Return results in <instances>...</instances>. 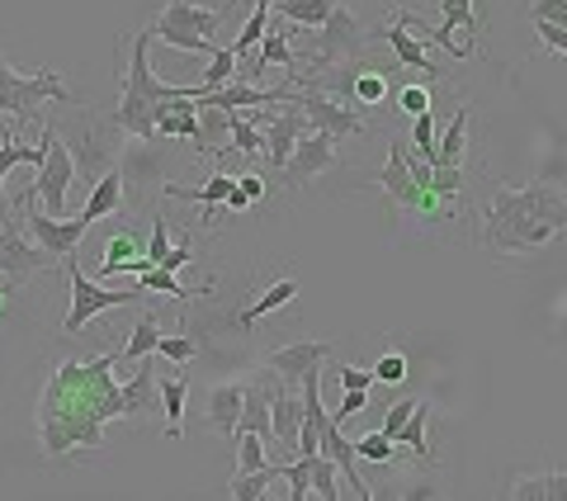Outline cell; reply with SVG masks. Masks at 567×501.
<instances>
[{"label": "cell", "instance_id": "40", "mask_svg": "<svg viewBox=\"0 0 567 501\" xmlns=\"http://www.w3.org/2000/svg\"><path fill=\"white\" fill-rule=\"evenodd\" d=\"M435 142H440L435 119H431V110H425V114L412 119V147H416V156L425 161V166H435Z\"/></svg>", "mask_w": 567, "mask_h": 501}, {"label": "cell", "instance_id": "39", "mask_svg": "<svg viewBox=\"0 0 567 501\" xmlns=\"http://www.w3.org/2000/svg\"><path fill=\"white\" fill-rule=\"evenodd\" d=\"M265 436H256V431H237V473H256V469H265Z\"/></svg>", "mask_w": 567, "mask_h": 501}, {"label": "cell", "instance_id": "26", "mask_svg": "<svg viewBox=\"0 0 567 501\" xmlns=\"http://www.w3.org/2000/svg\"><path fill=\"white\" fill-rule=\"evenodd\" d=\"M237 431H256V436H270V384H246V398H241V421Z\"/></svg>", "mask_w": 567, "mask_h": 501}, {"label": "cell", "instance_id": "45", "mask_svg": "<svg viewBox=\"0 0 567 501\" xmlns=\"http://www.w3.org/2000/svg\"><path fill=\"white\" fill-rule=\"evenodd\" d=\"M142 250H147V260H152V265H162V260H166V250H171V232H166V218H162V213L152 218V237H147V246H142Z\"/></svg>", "mask_w": 567, "mask_h": 501}, {"label": "cell", "instance_id": "31", "mask_svg": "<svg viewBox=\"0 0 567 501\" xmlns=\"http://www.w3.org/2000/svg\"><path fill=\"white\" fill-rule=\"evenodd\" d=\"M511 497H520V501H567V473H539V478H525L511 488Z\"/></svg>", "mask_w": 567, "mask_h": 501}, {"label": "cell", "instance_id": "46", "mask_svg": "<svg viewBox=\"0 0 567 501\" xmlns=\"http://www.w3.org/2000/svg\"><path fill=\"white\" fill-rule=\"evenodd\" d=\"M374 379L379 384H402L406 379V355H398V350H388L383 360L374 365Z\"/></svg>", "mask_w": 567, "mask_h": 501}, {"label": "cell", "instance_id": "20", "mask_svg": "<svg viewBox=\"0 0 567 501\" xmlns=\"http://www.w3.org/2000/svg\"><path fill=\"white\" fill-rule=\"evenodd\" d=\"M233 185H237V175H233V171H213L199 190L166 185V194H171V200H185V204H204V223H213V218H218V204L227 200V194H233Z\"/></svg>", "mask_w": 567, "mask_h": 501}, {"label": "cell", "instance_id": "30", "mask_svg": "<svg viewBox=\"0 0 567 501\" xmlns=\"http://www.w3.org/2000/svg\"><path fill=\"white\" fill-rule=\"evenodd\" d=\"M275 14L289 24H303V29H322L331 14V0H279Z\"/></svg>", "mask_w": 567, "mask_h": 501}, {"label": "cell", "instance_id": "36", "mask_svg": "<svg viewBox=\"0 0 567 501\" xmlns=\"http://www.w3.org/2000/svg\"><path fill=\"white\" fill-rule=\"evenodd\" d=\"M233 152H241V156L265 152V133L256 129V119H246V110H233Z\"/></svg>", "mask_w": 567, "mask_h": 501}, {"label": "cell", "instance_id": "34", "mask_svg": "<svg viewBox=\"0 0 567 501\" xmlns=\"http://www.w3.org/2000/svg\"><path fill=\"white\" fill-rule=\"evenodd\" d=\"M137 284L147 294H166V298H181V303H189V294H199V289H185V284H175V270H162V265H147V270L137 275Z\"/></svg>", "mask_w": 567, "mask_h": 501}, {"label": "cell", "instance_id": "55", "mask_svg": "<svg viewBox=\"0 0 567 501\" xmlns=\"http://www.w3.org/2000/svg\"><path fill=\"white\" fill-rule=\"evenodd\" d=\"M14 289H20V279H14V275H6V270H0V313H6V303L14 298Z\"/></svg>", "mask_w": 567, "mask_h": 501}, {"label": "cell", "instance_id": "12", "mask_svg": "<svg viewBox=\"0 0 567 501\" xmlns=\"http://www.w3.org/2000/svg\"><path fill=\"white\" fill-rule=\"evenodd\" d=\"M24 223H29V237L39 242L43 250H52L58 260L76 256V250H81V237L91 232V223H85V218H71V223H66V218H52V213H39V208H33Z\"/></svg>", "mask_w": 567, "mask_h": 501}, {"label": "cell", "instance_id": "2", "mask_svg": "<svg viewBox=\"0 0 567 501\" xmlns=\"http://www.w3.org/2000/svg\"><path fill=\"white\" fill-rule=\"evenodd\" d=\"M567 227V194L554 185H496L483 208V246L496 256H535Z\"/></svg>", "mask_w": 567, "mask_h": 501}, {"label": "cell", "instance_id": "41", "mask_svg": "<svg viewBox=\"0 0 567 501\" xmlns=\"http://www.w3.org/2000/svg\"><path fill=\"white\" fill-rule=\"evenodd\" d=\"M279 478L289 482V501L312 497V469H308V459H298V463H279Z\"/></svg>", "mask_w": 567, "mask_h": 501}, {"label": "cell", "instance_id": "22", "mask_svg": "<svg viewBox=\"0 0 567 501\" xmlns=\"http://www.w3.org/2000/svg\"><path fill=\"white\" fill-rule=\"evenodd\" d=\"M379 39L388 43V48H393V58L402 62V67H421L425 71V76H440V62H431V58H425V43L416 39V33L412 29H406V24H388L383 33H379Z\"/></svg>", "mask_w": 567, "mask_h": 501}, {"label": "cell", "instance_id": "28", "mask_svg": "<svg viewBox=\"0 0 567 501\" xmlns=\"http://www.w3.org/2000/svg\"><path fill=\"white\" fill-rule=\"evenodd\" d=\"M425 426H431V402H416V411L402 421V431H398V444H406L421 463H435V450H431V440H425Z\"/></svg>", "mask_w": 567, "mask_h": 501}, {"label": "cell", "instance_id": "56", "mask_svg": "<svg viewBox=\"0 0 567 501\" xmlns=\"http://www.w3.org/2000/svg\"><path fill=\"white\" fill-rule=\"evenodd\" d=\"M265 6H270V10H275V6H279V0H265Z\"/></svg>", "mask_w": 567, "mask_h": 501}, {"label": "cell", "instance_id": "21", "mask_svg": "<svg viewBox=\"0 0 567 501\" xmlns=\"http://www.w3.org/2000/svg\"><path fill=\"white\" fill-rule=\"evenodd\" d=\"M468 104H458L454 119H450V129L440 133L435 142V166L440 171H464V152H468Z\"/></svg>", "mask_w": 567, "mask_h": 501}, {"label": "cell", "instance_id": "42", "mask_svg": "<svg viewBox=\"0 0 567 501\" xmlns=\"http://www.w3.org/2000/svg\"><path fill=\"white\" fill-rule=\"evenodd\" d=\"M350 444H354V454H360V459H374V463H388V459H393V450H398V440H388L383 431H369V436L350 440Z\"/></svg>", "mask_w": 567, "mask_h": 501}, {"label": "cell", "instance_id": "49", "mask_svg": "<svg viewBox=\"0 0 567 501\" xmlns=\"http://www.w3.org/2000/svg\"><path fill=\"white\" fill-rule=\"evenodd\" d=\"M535 33L544 39L548 52H558V58H567V24H548V20H535Z\"/></svg>", "mask_w": 567, "mask_h": 501}, {"label": "cell", "instance_id": "11", "mask_svg": "<svg viewBox=\"0 0 567 501\" xmlns=\"http://www.w3.org/2000/svg\"><path fill=\"white\" fill-rule=\"evenodd\" d=\"M52 265H62L52 250H43L39 242H24L14 223H0V270L14 275V279H29L39 270H52Z\"/></svg>", "mask_w": 567, "mask_h": 501}, {"label": "cell", "instance_id": "24", "mask_svg": "<svg viewBox=\"0 0 567 501\" xmlns=\"http://www.w3.org/2000/svg\"><path fill=\"white\" fill-rule=\"evenodd\" d=\"M156 402V374H152V355L137 360V379L123 384V417H142Z\"/></svg>", "mask_w": 567, "mask_h": 501}, {"label": "cell", "instance_id": "6", "mask_svg": "<svg viewBox=\"0 0 567 501\" xmlns=\"http://www.w3.org/2000/svg\"><path fill=\"white\" fill-rule=\"evenodd\" d=\"M62 270H66V284H71V308H66V321H62V331H66V336L85 331L100 313H110V308H123V303H142V298H147V289H142V284H128V289H104V279L81 275L76 256H66V260H62Z\"/></svg>", "mask_w": 567, "mask_h": 501}, {"label": "cell", "instance_id": "7", "mask_svg": "<svg viewBox=\"0 0 567 501\" xmlns=\"http://www.w3.org/2000/svg\"><path fill=\"white\" fill-rule=\"evenodd\" d=\"M218 24H223L218 10L194 6V0H166V10L156 14V24H152V39L171 43L175 52H199V58H208L213 52V29Z\"/></svg>", "mask_w": 567, "mask_h": 501}, {"label": "cell", "instance_id": "38", "mask_svg": "<svg viewBox=\"0 0 567 501\" xmlns=\"http://www.w3.org/2000/svg\"><path fill=\"white\" fill-rule=\"evenodd\" d=\"M350 95L360 100V104H383V95H388V81H383V71H369V67H360L350 76Z\"/></svg>", "mask_w": 567, "mask_h": 501}, {"label": "cell", "instance_id": "10", "mask_svg": "<svg viewBox=\"0 0 567 501\" xmlns=\"http://www.w3.org/2000/svg\"><path fill=\"white\" fill-rule=\"evenodd\" d=\"M379 185L393 194V204L398 208H412V213H440L450 200H440L435 190H425V185H416V175H412V166H406V152H402V142H393L388 147V166L379 171Z\"/></svg>", "mask_w": 567, "mask_h": 501}, {"label": "cell", "instance_id": "50", "mask_svg": "<svg viewBox=\"0 0 567 501\" xmlns=\"http://www.w3.org/2000/svg\"><path fill=\"white\" fill-rule=\"evenodd\" d=\"M369 392H374V388H346V398H341V407H336L331 417H336V421H350L354 411L369 407Z\"/></svg>", "mask_w": 567, "mask_h": 501}, {"label": "cell", "instance_id": "25", "mask_svg": "<svg viewBox=\"0 0 567 501\" xmlns=\"http://www.w3.org/2000/svg\"><path fill=\"white\" fill-rule=\"evenodd\" d=\"M156 398L166 407V440L185 436V398H189V379H156Z\"/></svg>", "mask_w": 567, "mask_h": 501}, {"label": "cell", "instance_id": "37", "mask_svg": "<svg viewBox=\"0 0 567 501\" xmlns=\"http://www.w3.org/2000/svg\"><path fill=\"white\" fill-rule=\"evenodd\" d=\"M265 24H270V6H265V0H251V20H246L241 39L233 43L237 58H246V52H256V48H260V39H265Z\"/></svg>", "mask_w": 567, "mask_h": 501}, {"label": "cell", "instance_id": "47", "mask_svg": "<svg viewBox=\"0 0 567 501\" xmlns=\"http://www.w3.org/2000/svg\"><path fill=\"white\" fill-rule=\"evenodd\" d=\"M398 104H402L406 119H416V114L431 110V91H425V85H406V91H398Z\"/></svg>", "mask_w": 567, "mask_h": 501}, {"label": "cell", "instance_id": "53", "mask_svg": "<svg viewBox=\"0 0 567 501\" xmlns=\"http://www.w3.org/2000/svg\"><path fill=\"white\" fill-rule=\"evenodd\" d=\"M194 260V246H189V237L181 242V246H171L166 250V260H162V270H185V265Z\"/></svg>", "mask_w": 567, "mask_h": 501}, {"label": "cell", "instance_id": "17", "mask_svg": "<svg viewBox=\"0 0 567 501\" xmlns=\"http://www.w3.org/2000/svg\"><path fill=\"white\" fill-rule=\"evenodd\" d=\"M331 166H336V137L308 129L303 137H298V147H293V156H289V166L284 171H289V181H312V175H322Z\"/></svg>", "mask_w": 567, "mask_h": 501}, {"label": "cell", "instance_id": "1", "mask_svg": "<svg viewBox=\"0 0 567 501\" xmlns=\"http://www.w3.org/2000/svg\"><path fill=\"white\" fill-rule=\"evenodd\" d=\"M110 421H123V384L114 379L110 355L62 360L48 374L39 398V440L48 459L100 450Z\"/></svg>", "mask_w": 567, "mask_h": 501}, {"label": "cell", "instance_id": "44", "mask_svg": "<svg viewBox=\"0 0 567 501\" xmlns=\"http://www.w3.org/2000/svg\"><path fill=\"white\" fill-rule=\"evenodd\" d=\"M156 355H162V360H175V365H189V360H194V341H189V336H166V331H162V341H156Z\"/></svg>", "mask_w": 567, "mask_h": 501}, {"label": "cell", "instance_id": "16", "mask_svg": "<svg viewBox=\"0 0 567 501\" xmlns=\"http://www.w3.org/2000/svg\"><path fill=\"white\" fill-rule=\"evenodd\" d=\"M327 360H331V341H293V346H279L265 355V369L279 374L284 384H298L308 369L327 365Z\"/></svg>", "mask_w": 567, "mask_h": 501}, {"label": "cell", "instance_id": "13", "mask_svg": "<svg viewBox=\"0 0 567 501\" xmlns=\"http://www.w3.org/2000/svg\"><path fill=\"white\" fill-rule=\"evenodd\" d=\"M298 384L270 388V444L279 454L298 450V431H303V398L293 392Z\"/></svg>", "mask_w": 567, "mask_h": 501}, {"label": "cell", "instance_id": "14", "mask_svg": "<svg viewBox=\"0 0 567 501\" xmlns=\"http://www.w3.org/2000/svg\"><path fill=\"white\" fill-rule=\"evenodd\" d=\"M308 133V114L298 110V104H289V110H279L270 123H265V166L270 171H284L289 166V156H293V147H298V137Z\"/></svg>", "mask_w": 567, "mask_h": 501}, {"label": "cell", "instance_id": "5", "mask_svg": "<svg viewBox=\"0 0 567 501\" xmlns=\"http://www.w3.org/2000/svg\"><path fill=\"white\" fill-rule=\"evenodd\" d=\"M71 91L62 85L58 71H33V76H24V71H14L10 58L0 52V114L14 119V129L29 133V123L43 114V104H66Z\"/></svg>", "mask_w": 567, "mask_h": 501}, {"label": "cell", "instance_id": "4", "mask_svg": "<svg viewBox=\"0 0 567 501\" xmlns=\"http://www.w3.org/2000/svg\"><path fill=\"white\" fill-rule=\"evenodd\" d=\"M152 29H142L133 39V52H128V71H123V100L114 110V123L123 133H128L133 142H156V104L189 91V85H166L162 76L152 71Z\"/></svg>", "mask_w": 567, "mask_h": 501}, {"label": "cell", "instance_id": "35", "mask_svg": "<svg viewBox=\"0 0 567 501\" xmlns=\"http://www.w3.org/2000/svg\"><path fill=\"white\" fill-rule=\"evenodd\" d=\"M308 459V469H312V497H322V501H336L341 497V482H336V463L327 454H303Z\"/></svg>", "mask_w": 567, "mask_h": 501}, {"label": "cell", "instance_id": "54", "mask_svg": "<svg viewBox=\"0 0 567 501\" xmlns=\"http://www.w3.org/2000/svg\"><path fill=\"white\" fill-rule=\"evenodd\" d=\"M241 194H246V200H251V204H260L265 200V181H260V175H241Z\"/></svg>", "mask_w": 567, "mask_h": 501}, {"label": "cell", "instance_id": "52", "mask_svg": "<svg viewBox=\"0 0 567 501\" xmlns=\"http://www.w3.org/2000/svg\"><path fill=\"white\" fill-rule=\"evenodd\" d=\"M529 20H548V24H567V0H535Z\"/></svg>", "mask_w": 567, "mask_h": 501}, {"label": "cell", "instance_id": "43", "mask_svg": "<svg viewBox=\"0 0 567 501\" xmlns=\"http://www.w3.org/2000/svg\"><path fill=\"white\" fill-rule=\"evenodd\" d=\"M440 29H477L473 20V0H440Z\"/></svg>", "mask_w": 567, "mask_h": 501}, {"label": "cell", "instance_id": "3", "mask_svg": "<svg viewBox=\"0 0 567 501\" xmlns=\"http://www.w3.org/2000/svg\"><path fill=\"white\" fill-rule=\"evenodd\" d=\"M58 119L52 123V133L62 137V147L71 152V161H76V175H85V181H100L110 166H118L123 156V129L114 123V114H100V110H85V104H58Z\"/></svg>", "mask_w": 567, "mask_h": 501}, {"label": "cell", "instance_id": "23", "mask_svg": "<svg viewBox=\"0 0 567 501\" xmlns=\"http://www.w3.org/2000/svg\"><path fill=\"white\" fill-rule=\"evenodd\" d=\"M118 208H123V171L110 166V171H104L100 181L91 185V200H85V213H81V218L95 227L100 218H110V213H118Z\"/></svg>", "mask_w": 567, "mask_h": 501}, {"label": "cell", "instance_id": "48", "mask_svg": "<svg viewBox=\"0 0 567 501\" xmlns=\"http://www.w3.org/2000/svg\"><path fill=\"white\" fill-rule=\"evenodd\" d=\"M412 411H416V398H402V402H393V407H388V417H383V426H379V431H383L388 440H398V431H402V421H406V417H412Z\"/></svg>", "mask_w": 567, "mask_h": 501}, {"label": "cell", "instance_id": "33", "mask_svg": "<svg viewBox=\"0 0 567 501\" xmlns=\"http://www.w3.org/2000/svg\"><path fill=\"white\" fill-rule=\"evenodd\" d=\"M233 76H237V52H233V48H213V52H208V67H204L199 91H218V85H227Z\"/></svg>", "mask_w": 567, "mask_h": 501}, {"label": "cell", "instance_id": "32", "mask_svg": "<svg viewBox=\"0 0 567 501\" xmlns=\"http://www.w3.org/2000/svg\"><path fill=\"white\" fill-rule=\"evenodd\" d=\"M275 482H279V463H265V469H256V473H237L227 492H233L237 501H260L265 492L275 488Z\"/></svg>", "mask_w": 567, "mask_h": 501}, {"label": "cell", "instance_id": "18", "mask_svg": "<svg viewBox=\"0 0 567 501\" xmlns=\"http://www.w3.org/2000/svg\"><path fill=\"white\" fill-rule=\"evenodd\" d=\"M14 166H33V171L43 166V142H39V147H29L20 129H10V133H6V142H0V223H10V204H6V175H10Z\"/></svg>", "mask_w": 567, "mask_h": 501}, {"label": "cell", "instance_id": "8", "mask_svg": "<svg viewBox=\"0 0 567 501\" xmlns=\"http://www.w3.org/2000/svg\"><path fill=\"white\" fill-rule=\"evenodd\" d=\"M39 142H43V166H39V181L24 190V200L39 194L52 218H62L66 213V190H71V181H76V161H71V152L62 147V137L52 133L48 119L39 123Z\"/></svg>", "mask_w": 567, "mask_h": 501}, {"label": "cell", "instance_id": "19", "mask_svg": "<svg viewBox=\"0 0 567 501\" xmlns=\"http://www.w3.org/2000/svg\"><path fill=\"white\" fill-rule=\"evenodd\" d=\"M241 398H246V384H241V379H233V384H213V392H208V426H213L218 436H233V440H237Z\"/></svg>", "mask_w": 567, "mask_h": 501}, {"label": "cell", "instance_id": "9", "mask_svg": "<svg viewBox=\"0 0 567 501\" xmlns=\"http://www.w3.org/2000/svg\"><path fill=\"white\" fill-rule=\"evenodd\" d=\"M289 104H298V110L308 114V129L327 133V137H336V142H341V137H364V123H360V114L346 110L341 100L322 95V91H317V85H293Z\"/></svg>", "mask_w": 567, "mask_h": 501}, {"label": "cell", "instance_id": "27", "mask_svg": "<svg viewBox=\"0 0 567 501\" xmlns=\"http://www.w3.org/2000/svg\"><path fill=\"white\" fill-rule=\"evenodd\" d=\"M293 298H298V279H275L270 289H265V294L251 303V308L237 317V327H241V331H251L265 313H275V308H284V303H293Z\"/></svg>", "mask_w": 567, "mask_h": 501}, {"label": "cell", "instance_id": "29", "mask_svg": "<svg viewBox=\"0 0 567 501\" xmlns=\"http://www.w3.org/2000/svg\"><path fill=\"white\" fill-rule=\"evenodd\" d=\"M156 341H162V317H156V313H142V317L133 321L128 346L118 350V360H142V355H156Z\"/></svg>", "mask_w": 567, "mask_h": 501}, {"label": "cell", "instance_id": "15", "mask_svg": "<svg viewBox=\"0 0 567 501\" xmlns=\"http://www.w3.org/2000/svg\"><path fill=\"white\" fill-rule=\"evenodd\" d=\"M162 166H166V156L162 152H152V142H137V147H123L118 156V171H123V200L128 194H152V190H166L162 185Z\"/></svg>", "mask_w": 567, "mask_h": 501}, {"label": "cell", "instance_id": "51", "mask_svg": "<svg viewBox=\"0 0 567 501\" xmlns=\"http://www.w3.org/2000/svg\"><path fill=\"white\" fill-rule=\"evenodd\" d=\"M336 384L341 388H374V369H354V365H336Z\"/></svg>", "mask_w": 567, "mask_h": 501}]
</instances>
